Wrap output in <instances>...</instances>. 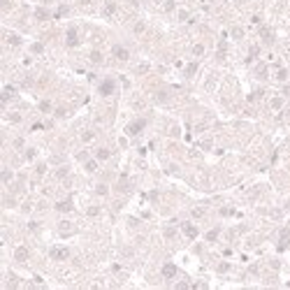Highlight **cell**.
I'll return each mask as SVG.
<instances>
[{
  "instance_id": "1",
  "label": "cell",
  "mask_w": 290,
  "mask_h": 290,
  "mask_svg": "<svg viewBox=\"0 0 290 290\" xmlns=\"http://www.w3.org/2000/svg\"><path fill=\"white\" fill-rule=\"evenodd\" d=\"M114 88H116V81L114 79H105L100 84V88H98V93H100V95H111V93H114Z\"/></svg>"
},
{
  "instance_id": "2",
  "label": "cell",
  "mask_w": 290,
  "mask_h": 290,
  "mask_svg": "<svg viewBox=\"0 0 290 290\" xmlns=\"http://www.w3.org/2000/svg\"><path fill=\"white\" fill-rule=\"evenodd\" d=\"M144 126H146V121H144V118H137V121H132L130 126L126 128V132H128V135H137V132L144 130Z\"/></svg>"
},
{
  "instance_id": "3",
  "label": "cell",
  "mask_w": 290,
  "mask_h": 290,
  "mask_svg": "<svg viewBox=\"0 0 290 290\" xmlns=\"http://www.w3.org/2000/svg\"><path fill=\"white\" fill-rule=\"evenodd\" d=\"M68 255H70V251H68L65 246H53V248H51V258H53V260H65Z\"/></svg>"
},
{
  "instance_id": "4",
  "label": "cell",
  "mask_w": 290,
  "mask_h": 290,
  "mask_svg": "<svg viewBox=\"0 0 290 290\" xmlns=\"http://www.w3.org/2000/svg\"><path fill=\"white\" fill-rule=\"evenodd\" d=\"M111 53H114L118 60H128V58H130V51H128L126 47H121V44H116V47L111 49Z\"/></svg>"
},
{
  "instance_id": "5",
  "label": "cell",
  "mask_w": 290,
  "mask_h": 290,
  "mask_svg": "<svg viewBox=\"0 0 290 290\" xmlns=\"http://www.w3.org/2000/svg\"><path fill=\"white\" fill-rule=\"evenodd\" d=\"M163 276H165V279H174V276H176V265L167 262V265L163 267Z\"/></svg>"
},
{
  "instance_id": "6",
  "label": "cell",
  "mask_w": 290,
  "mask_h": 290,
  "mask_svg": "<svg viewBox=\"0 0 290 290\" xmlns=\"http://www.w3.org/2000/svg\"><path fill=\"white\" fill-rule=\"evenodd\" d=\"M79 37H77V28H68V47H77Z\"/></svg>"
},
{
  "instance_id": "7",
  "label": "cell",
  "mask_w": 290,
  "mask_h": 290,
  "mask_svg": "<svg viewBox=\"0 0 290 290\" xmlns=\"http://www.w3.org/2000/svg\"><path fill=\"white\" fill-rule=\"evenodd\" d=\"M184 234H186L188 239H195V237H197V227L190 225V223H186V225H184Z\"/></svg>"
},
{
  "instance_id": "8",
  "label": "cell",
  "mask_w": 290,
  "mask_h": 290,
  "mask_svg": "<svg viewBox=\"0 0 290 290\" xmlns=\"http://www.w3.org/2000/svg\"><path fill=\"white\" fill-rule=\"evenodd\" d=\"M14 258L21 260V262H23V260H28V248H26V246H19V248L14 251Z\"/></svg>"
},
{
  "instance_id": "9",
  "label": "cell",
  "mask_w": 290,
  "mask_h": 290,
  "mask_svg": "<svg viewBox=\"0 0 290 290\" xmlns=\"http://www.w3.org/2000/svg\"><path fill=\"white\" fill-rule=\"evenodd\" d=\"M109 149H98V153H95V160H109Z\"/></svg>"
},
{
  "instance_id": "10",
  "label": "cell",
  "mask_w": 290,
  "mask_h": 290,
  "mask_svg": "<svg viewBox=\"0 0 290 290\" xmlns=\"http://www.w3.org/2000/svg\"><path fill=\"white\" fill-rule=\"evenodd\" d=\"M7 44H10V47H19V44H21V37L19 35H7Z\"/></svg>"
},
{
  "instance_id": "11",
  "label": "cell",
  "mask_w": 290,
  "mask_h": 290,
  "mask_svg": "<svg viewBox=\"0 0 290 290\" xmlns=\"http://www.w3.org/2000/svg\"><path fill=\"white\" fill-rule=\"evenodd\" d=\"M35 16L37 19H49V12L44 10V7H37V12H35Z\"/></svg>"
},
{
  "instance_id": "12",
  "label": "cell",
  "mask_w": 290,
  "mask_h": 290,
  "mask_svg": "<svg viewBox=\"0 0 290 290\" xmlns=\"http://www.w3.org/2000/svg\"><path fill=\"white\" fill-rule=\"evenodd\" d=\"M56 209L58 211H70V209H72V204H70V202H58Z\"/></svg>"
},
{
  "instance_id": "13",
  "label": "cell",
  "mask_w": 290,
  "mask_h": 290,
  "mask_svg": "<svg viewBox=\"0 0 290 290\" xmlns=\"http://www.w3.org/2000/svg\"><path fill=\"white\" fill-rule=\"evenodd\" d=\"M281 105H283L281 98H272V109H281Z\"/></svg>"
},
{
  "instance_id": "14",
  "label": "cell",
  "mask_w": 290,
  "mask_h": 290,
  "mask_svg": "<svg viewBox=\"0 0 290 290\" xmlns=\"http://www.w3.org/2000/svg\"><path fill=\"white\" fill-rule=\"evenodd\" d=\"M2 181H5V184L12 181V169H2Z\"/></svg>"
},
{
  "instance_id": "15",
  "label": "cell",
  "mask_w": 290,
  "mask_h": 290,
  "mask_svg": "<svg viewBox=\"0 0 290 290\" xmlns=\"http://www.w3.org/2000/svg\"><path fill=\"white\" fill-rule=\"evenodd\" d=\"M107 190H109V188H107L105 184H100L98 188H95V193H98V195H107Z\"/></svg>"
},
{
  "instance_id": "16",
  "label": "cell",
  "mask_w": 290,
  "mask_h": 290,
  "mask_svg": "<svg viewBox=\"0 0 290 290\" xmlns=\"http://www.w3.org/2000/svg\"><path fill=\"white\" fill-rule=\"evenodd\" d=\"M91 60H95V63H100V60H102V53H100V51H93V53H91Z\"/></svg>"
},
{
  "instance_id": "17",
  "label": "cell",
  "mask_w": 290,
  "mask_h": 290,
  "mask_svg": "<svg viewBox=\"0 0 290 290\" xmlns=\"http://www.w3.org/2000/svg\"><path fill=\"white\" fill-rule=\"evenodd\" d=\"M30 49H33V53H42V51H44V47H42L40 42H37V44H33Z\"/></svg>"
},
{
  "instance_id": "18",
  "label": "cell",
  "mask_w": 290,
  "mask_h": 290,
  "mask_svg": "<svg viewBox=\"0 0 290 290\" xmlns=\"http://www.w3.org/2000/svg\"><path fill=\"white\" fill-rule=\"evenodd\" d=\"M195 70H197V65H195V63H190L188 68H186V74L190 77V74H195Z\"/></svg>"
},
{
  "instance_id": "19",
  "label": "cell",
  "mask_w": 290,
  "mask_h": 290,
  "mask_svg": "<svg viewBox=\"0 0 290 290\" xmlns=\"http://www.w3.org/2000/svg\"><path fill=\"white\" fill-rule=\"evenodd\" d=\"M93 137H95L93 132H84V137H81V139H84V142H91V139H93Z\"/></svg>"
},
{
  "instance_id": "20",
  "label": "cell",
  "mask_w": 290,
  "mask_h": 290,
  "mask_svg": "<svg viewBox=\"0 0 290 290\" xmlns=\"http://www.w3.org/2000/svg\"><path fill=\"white\" fill-rule=\"evenodd\" d=\"M40 109H42V111H49V109H51V102H42V105H40Z\"/></svg>"
},
{
  "instance_id": "21",
  "label": "cell",
  "mask_w": 290,
  "mask_h": 290,
  "mask_svg": "<svg viewBox=\"0 0 290 290\" xmlns=\"http://www.w3.org/2000/svg\"><path fill=\"white\" fill-rule=\"evenodd\" d=\"M135 33H137V35H139V33H144V23H142V21H139L137 26H135Z\"/></svg>"
},
{
  "instance_id": "22",
  "label": "cell",
  "mask_w": 290,
  "mask_h": 290,
  "mask_svg": "<svg viewBox=\"0 0 290 290\" xmlns=\"http://www.w3.org/2000/svg\"><path fill=\"white\" fill-rule=\"evenodd\" d=\"M26 158H28V160L35 158V151H33V149H28V151H26Z\"/></svg>"
},
{
  "instance_id": "23",
  "label": "cell",
  "mask_w": 290,
  "mask_h": 290,
  "mask_svg": "<svg viewBox=\"0 0 290 290\" xmlns=\"http://www.w3.org/2000/svg\"><path fill=\"white\" fill-rule=\"evenodd\" d=\"M86 169H88V172H93V169H95V160H91V163H86Z\"/></svg>"
},
{
  "instance_id": "24",
  "label": "cell",
  "mask_w": 290,
  "mask_h": 290,
  "mask_svg": "<svg viewBox=\"0 0 290 290\" xmlns=\"http://www.w3.org/2000/svg\"><path fill=\"white\" fill-rule=\"evenodd\" d=\"M218 237V232L216 230H214V232H209V234H207V239H211V242H214V239H216Z\"/></svg>"
}]
</instances>
